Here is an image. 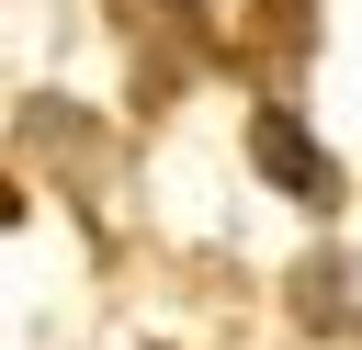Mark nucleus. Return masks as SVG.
<instances>
[{"mask_svg": "<svg viewBox=\"0 0 362 350\" xmlns=\"http://www.w3.org/2000/svg\"><path fill=\"white\" fill-rule=\"evenodd\" d=\"M272 11V56H305V0H260Z\"/></svg>", "mask_w": 362, "mask_h": 350, "instance_id": "f03ea898", "label": "nucleus"}, {"mask_svg": "<svg viewBox=\"0 0 362 350\" xmlns=\"http://www.w3.org/2000/svg\"><path fill=\"white\" fill-rule=\"evenodd\" d=\"M249 158H260L283 192H305V203H339V169L305 147V124H294V113H260V124H249Z\"/></svg>", "mask_w": 362, "mask_h": 350, "instance_id": "f257e3e1", "label": "nucleus"}]
</instances>
